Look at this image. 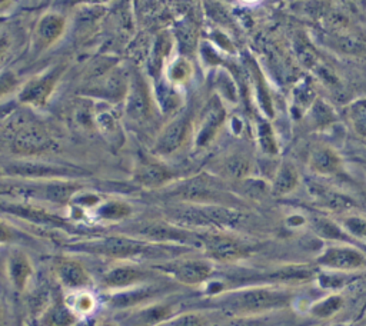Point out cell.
Wrapping results in <instances>:
<instances>
[{
    "label": "cell",
    "instance_id": "cell-1",
    "mask_svg": "<svg viewBox=\"0 0 366 326\" xmlns=\"http://www.w3.org/2000/svg\"><path fill=\"white\" fill-rule=\"evenodd\" d=\"M73 247V251L88 252L120 261L136 259L140 256L150 258L153 255H164V248L159 247V244H153V242L128 236H109L85 243H76Z\"/></svg>",
    "mask_w": 366,
    "mask_h": 326
},
{
    "label": "cell",
    "instance_id": "cell-2",
    "mask_svg": "<svg viewBox=\"0 0 366 326\" xmlns=\"http://www.w3.org/2000/svg\"><path fill=\"white\" fill-rule=\"evenodd\" d=\"M289 295L285 291H275L269 288H252L236 291L225 295L221 301L223 306L233 312L258 313L275 308H282L289 302Z\"/></svg>",
    "mask_w": 366,
    "mask_h": 326
},
{
    "label": "cell",
    "instance_id": "cell-3",
    "mask_svg": "<svg viewBox=\"0 0 366 326\" xmlns=\"http://www.w3.org/2000/svg\"><path fill=\"white\" fill-rule=\"evenodd\" d=\"M133 232L143 237L148 242L157 243H178L188 244L193 248H203V236L202 233H195L186 230L181 226H175L166 222H145L138 225Z\"/></svg>",
    "mask_w": 366,
    "mask_h": 326
},
{
    "label": "cell",
    "instance_id": "cell-4",
    "mask_svg": "<svg viewBox=\"0 0 366 326\" xmlns=\"http://www.w3.org/2000/svg\"><path fill=\"white\" fill-rule=\"evenodd\" d=\"M160 273L165 272L172 279L182 285H189V287H196V285L205 283L214 275L215 266L209 259H176L171 262H165L153 266Z\"/></svg>",
    "mask_w": 366,
    "mask_h": 326
},
{
    "label": "cell",
    "instance_id": "cell-5",
    "mask_svg": "<svg viewBox=\"0 0 366 326\" xmlns=\"http://www.w3.org/2000/svg\"><path fill=\"white\" fill-rule=\"evenodd\" d=\"M155 269V268H153ZM160 275V272L135 265L122 262L119 265L107 269L102 276V285L110 291H124L129 288L139 287V285L155 282V278Z\"/></svg>",
    "mask_w": 366,
    "mask_h": 326
},
{
    "label": "cell",
    "instance_id": "cell-6",
    "mask_svg": "<svg viewBox=\"0 0 366 326\" xmlns=\"http://www.w3.org/2000/svg\"><path fill=\"white\" fill-rule=\"evenodd\" d=\"M322 268L338 272H355L366 269V255L349 243L335 244L322 252L318 259Z\"/></svg>",
    "mask_w": 366,
    "mask_h": 326
},
{
    "label": "cell",
    "instance_id": "cell-7",
    "mask_svg": "<svg viewBox=\"0 0 366 326\" xmlns=\"http://www.w3.org/2000/svg\"><path fill=\"white\" fill-rule=\"evenodd\" d=\"M203 236V248L205 252L216 261L235 262L247 258L249 248L240 240L221 233H207Z\"/></svg>",
    "mask_w": 366,
    "mask_h": 326
},
{
    "label": "cell",
    "instance_id": "cell-8",
    "mask_svg": "<svg viewBox=\"0 0 366 326\" xmlns=\"http://www.w3.org/2000/svg\"><path fill=\"white\" fill-rule=\"evenodd\" d=\"M168 289H172L171 285H162L159 282H150L145 285H139V287L116 291L110 296V302L115 308H131L136 306L139 304H148L152 299H156L164 295Z\"/></svg>",
    "mask_w": 366,
    "mask_h": 326
},
{
    "label": "cell",
    "instance_id": "cell-9",
    "mask_svg": "<svg viewBox=\"0 0 366 326\" xmlns=\"http://www.w3.org/2000/svg\"><path fill=\"white\" fill-rule=\"evenodd\" d=\"M178 312V302L152 304L122 319L126 326H156L175 316Z\"/></svg>",
    "mask_w": 366,
    "mask_h": 326
},
{
    "label": "cell",
    "instance_id": "cell-10",
    "mask_svg": "<svg viewBox=\"0 0 366 326\" xmlns=\"http://www.w3.org/2000/svg\"><path fill=\"white\" fill-rule=\"evenodd\" d=\"M189 125H190V119L188 113H182L181 116H178L165 128V131L162 132V135L156 142L155 150L160 155L174 153L185 142L189 132Z\"/></svg>",
    "mask_w": 366,
    "mask_h": 326
},
{
    "label": "cell",
    "instance_id": "cell-11",
    "mask_svg": "<svg viewBox=\"0 0 366 326\" xmlns=\"http://www.w3.org/2000/svg\"><path fill=\"white\" fill-rule=\"evenodd\" d=\"M55 273L63 287L70 289H82L92 283L86 268L73 259H63L55 265Z\"/></svg>",
    "mask_w": 366,
    "mask_h": 326
},
{
    "label": "cell",
    "instance_id": "cell-12",
    "mask_svg": "<svg viewBox=\"0 0 366 326\" xmlns=\"http://www.w3.org/2000/svg\"><path fill=\"white\" fill-rule=\"evenodd\" d=\"M175 195L183 200L192 202H212L218 200L222 193L218 186L207 178H195L186 183H183Z\"/></svg>",
    "mask_w": 366,
    "mask_h": 326
},
{
    "label": "cell",
    "instance_id": "cell-13",
    "mask_svg": "<svg viewBox=\"0 0 366 326\" xmlns=\"http://www.w3.org/2000/svg\"><path fill=\"white\" fill-rule=\"evenodd\" d=\"M52 145V141L45 131L36 126H27L20 129L13 139V148L19 153L33 155L46 150Z\"/></svg>",
    "mask_w": 366,
    "mask_h": 326
},
{
    "label": "cell",
    "instance_id": "cell-14",
    "mask_svg": "<svg viewBox=\"0 0 366 326\" xmlns=\"http://www.w3.org/2000/svg\"><path fill=\"white\" fill-rule=\"evenodd\" d=\"M8 276L15 289L23 291L33 273L30 259L20 251H15L8 258Z\"/></svg>",
    "mask_w": 366,
    "mask_h": 326
},
{
    "label": "cell",
    "instance_id": "cell-15",
    "mask_svg": "<svg viewBox=\"0 0 366 326\" xmlns=\"http://www.w3.org/2000/svg\"><path fill=\"white\" fill-rule=\"evenodd\" d=\"M223 119H225V110L222 109V106L219 103L211 105L208 107V110L205 112V116H203L200 129L197 133V139H196V145L197 146L207 145L215 136L216 131L222 125Z\"/></svg>",
    "mask_w": 366,
    "mask_h": 326
},
{
    "label": "cell",
    "instance_id": "cell-16",
    "mask_svg": "<svg viewBox=\"0 0 366 326\" xmlns=\"http://www.w3.org/2000/svg\"><path fill=\"white\" fill-rule=\"evenodd\" d=\"M309 167L318 175H332L341 168V157L329 148H319L312 152Z\"/></svg>",
    "mask_w": 366,
    "mask_h": 326
},
{
    "label": "cell",
    "instance_id": "cell-17",
    "mask_svg": "<svg viewBox=\"0 0 366 326\" xmlns=\"http://www.w3.org/2000/svg\"><path fill=\"white\" fill-rule=\"evenodd\" d=\"M126 112H128L131 119L138 120V122L148 119V116L150 113L149 96H148V92H146L145 86L142 85L140 80L133 82V85L131 88V95H129Z\"/></svg>",
    "mask_w": 366,
    "mask_h": 326
},
{
    "label": "cell",
    "instance_id": "cell-18",
    "mask_svg": "<svg viewBox=\"0 0 366 326\" xmlns=\"http://www.w3.org/2000/svg\"><path fill=\"white\" fill-rule=\"evenodd\" d=\"M53 82H55V73H51L48 76L30 82V84L26 86V89L22 92L20 99L27 103H36V105L44 103L53 88Z\"/></svg>",
    "mask_w": 366,
    "mask_h": 326
},
{
    "label": "cell",
    "instance_id": "cell-19",
    "mask_svg": "<svg viewBox=\"0 0 366 326\" xmlns=\"http://www.w3.org/2000/svg\"><path fill=\"white\" fill-rule=\"evenodd\" d=\"M76 322V313L63 302L52 304L40 319L42 326H72Z\"/></svg>",
    "mask_w": 366,
    "mask_h": 326
},
{
    "label": "cell",
    "instance_id": "cell-20",
    "mask_svg": "<svg viewBox=\"0 0 366 326\" xmlns=\"http://www.w3.org/2000/svg\"><path fill=\"white\" fill-rule=\"evenodd\" d=\"M172 178V174L164 168L157 165V163H143L136 174V181L140 182L145 186H159L162 183L168 182Z\"/></svg>",
    "mask_w": 366,
    "mask_h": 326
},
{
    "label": "cell",
    "instance_id": "cell-21",
    "mask_svg": "<svg viewBox=\"0 0 366 326\" xmlns=\"http://www.w3.org/2000/svg\"><path fill=\"white\" fill-rule=\"evenodd\" d=\"M298 182H299V175L295 171V168L291 165V163H283L275 176L272 190L275 195L279 196L287 195L296 188Z\"/></svg>",
    "mask_w": 366,
    "mask_h": 326
},
{
    "label": "cell",
    "instance_id": "cell-22",
    "mask_svg": "<svg viewBox=\"0 0 366 326\" xmlns=\"http://www.w3.org/2000/svg\"><path fill=\"white\" fill-rule=\"evenodd\" d=\"M63 26H65V22L62 18H59L56 15L45 16L39 23V29H37L39 39L42 40L45 45H49L56 37L60 36Z\"/></svg>",
    "mask_w": 366,
    "mask_h": 326
},
{
    "label": "cell",
    "instance_id": "cell-23",
    "mask_svg": "<svg viewBox=\"0 0 366 326\" xmlns=\"http://www.w3.org/2000/svg\"><path fill=\"white\" fill-rule=\"evenodd\" d=\"M312 226H313V230L325 239L338 240V242H342V243L349 242V235L344 230V228L338 226L336 223H334L329 219L315 218V219H312Z\"/></svg>",
    "mask_w": 366,
    "mask_h": 326
},
{
    "label": "cell",
    "instance_id": "cell-24",
    "mask_svg": "<svg viewBox=\"0 0 366 326\" xmlns=\"http://www.w3.org/2000/svg\"><path fill=\"white\" fill-rule=\"evenodd\" d=\"M342 305H344V299L339 295H331V296H327L322 301L316 302L311 308V312L318 318H329V316H334L335 313H338L341 311Z\"/></svg>",
    "mask_w": 366,
    "mask_h": 326
},
{
    "label": "cell",
    "instance_id": "cell-25",
    "mask_svg": "<svg viewBox=\"0 0 366 326\" xmlns=\"http://www.w3.org/2000/svg\"><path fill=\"white\" fill-rule=\"evenodd\" d=\"M132 212L131 207L124 202H107L98 209V215L106 221H119L129 216Z\"/></svg>",
    "mask_w": 366,
    "mask_h": 326
},
{
    "label": "cell",
    "instance_id": "cell-26",
    "mask_svg": "<svg viewBox=\"0 0 366 326\" xmlns=\"http://www.w3.org/2000/svg\"><path fill=\"white\" fill-rule=\"evenodd\" d=\"M349 116L356 133L366 138V99L355 102L351 106Z\"/></svg>",
    "mask_w": 366,
    "mask_h": 326
},
{
    "label": "cell",
    "instance_id": "cell-27",
    "mask_svg": "<svg viewBox=\"0 0 366 326\" xmlns=\"http://www.w3.org/2000/svg\"><path fill=\"white\" fill-rule=\"evenodd\" d=\"M225 171L232 178H245L249 174V160L243 156H232L225 163Z\"/></svg>",
    "mask_w": 366,
    "mask_h": 326
},
{
    "label": "cell",
    "instance_id": "cell-28",
    "mask_svg": "<svg viewBox=\"0 0 366 326\" xmlns=\"http://www.w3.org/2000/svg\"><path fill=\"white\" fill-rule=\"evenodd\" d=\"M344 230L356 239L366 240V219L360 216H345L342 219Z\"/></svg>",
    "mask_w": 366,
    "mask_h": 326
},
{
    "label": "cell",
    "instance_id": "cell-29",
    "mask_svg": "<svg viewBox=\"0 0 366 326\" xmlns=\"http://www.w3.org/2000/svg\"><path fill=\"white\" fill-rule=\"evenodd\" d=\"M162 326H208V322L203 315L190 312V313H182L176 318H172Z\"/></svg>",
    "mask_w": 366,
    "mask_h": 326
},
{
    "label": "cell",
    "instance_id": "cell-30",
    "mask_svg": "<svg viewBox=\"0 0 366 326\" xmlns=\"http://www.w3.org/2000/svg\"><path fill=\"white\" fill-rule=\"evenodd\" d=\"M69 306L72 308V311L77 315V313H89L93 311L95 308V299L91 294L88 292H79L76 295H73L72 304H69Z\"/></svg>",
    "mask_w": 366,
    "mask_h": 326
},
{
    "label": "cell",
    "instance_id": "cell-31",
    "mask_svg": "<svg viewBox=\"0 0 366 326\" xmlns=\"http://www.w3.org/2000/svg\"><path fill=\"white\" fill-rule=\"evenodd\" d=\"M259 142H261V146H262L263 152H266L269 155L276 153V150H277L276 142H275V138H273L270 126L266 125V124L259 126Z\"/></svg>",
    "mask_w": 366,
    "mask_h": 326
},
{
    "label": "cell",
    "instance_id": "cell-32",
    "mask_svg": "<svg viewBox=\"0 0 366 326\" xmlns=\"http://www.w3.org/2000/svg\"><path fill=\"white\" fill-rule=\"evenodd\" d=\"M188 72H189L188 65H185L183 60H179V62L171 69V77H172L174 80H176V82H181V80H183V79L188 76Z\"/></svg>",
    "mask_w": 366,
    "mask_h": 326
},
{
    "label": "cell",
    "instance_id": "cell-33",
    "mask_svg": "<svg viewBox=\"0 0 366 326\" xmlns=\"http://www.w3.org/2000/svg\"><path fill=\"white\" fill-rule=\"evenodd\" d=\"M13 235L15 233L12 232V229L8 225H5L4 222H0V244L12 242L13 240Z\"/></svg>",
    "mask_w": 366,
    "mask_h": 326
},
{
    "label": "cell",
    "instance_id": "cell-34",
    "mask_svg": "<svg viewBox=\"0 0 366 326\" xmlns=\"http://www.w3.org/2000/svg\"><path fill=\"white\" fill-rule=\"evenodd\" d=\"M4 45H5V42L2 39H0V52H2V49H4Z\"/></svg>",
    "mask_w": 366,
    "mask_h": 326
},
{
    "label": "cell",
    "instance_id": "cell-35",
    "mask_svg": "<svg viewBox=\"0 0 366 326\" xmlns=\"http://www.w3.org/2000/svg\"><path fill=\"white\" fill-rule=\"evenodd\" d=\"M99 326H115V325H110V323H102V325H99Z\"/></svg>",
    "mask_w": 366,
    "mask_h": 326
}]
</instances>
